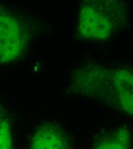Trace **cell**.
I'll return each mask as SVG.
<instances>
[{"label":"cell","instance_id":"6da1fadb","mask_svg":"<svg viewBox=\"0 0 133 149\" xmlns=\"http://www.w3.org/2000/svg\"><path fill=\"white\" fill-rule=\"evenodd\" d=\"M123 7L115 1H87L81 6L77 35L83 39H104L120 29L124 20Z\"/></svg>","mask_w":133,"mask_h":149},{"label":"cell","instance_id":"7a4b0ae2","mask_svg":"<svg viewBox=\"0 0 133 149\" xmlns=\"http://www.w3.org/2000/svg\"><path fill=\"white\" fill-rule=\"evenodd\" d=\"M26 21L0 4V63L13 62L25 54L31 37Z\"/></svg>","mask_w":133,"mask_h":149},{"label":"cell","instance_id":"52a82bcc","mask_svg":"<svg viewBox=\"0 0 133 149\" xmlns=\"http://www.w3.org/2000/svg\"><path fill=\"white\" fill-rule=\"evenodd\" d=\"M10 119L0 103V149H12L13 137Z\"/></svg>","mask_w":133,"mask_h":149},{"label":"cell","instance_id":"277c9868","mask_svg":"<svg viewBox=\"0 0 133 149\" xmlns=\"http://www.w3.org/2000/svg\"><path fill=\"white\" fill-rule=\"evenodd\" d=\"M105 76L107 75L99 66L93 64L83 66L75 72L72 84L81 93L91 95L100 91V87L104 85Z\"/></svg>","mask_w":133,"mask_h":149},{"label":"cell","instance_id":"3957f363","mask_svg":"<svg viewBox=\"0 0 133 149\" xmlns=\"http://www.w3.org/2000/svg\"><path fill=\"white\" fill-rule=\"evenodd\" d=\"M28 149H72V147L68 135L60 126L46 122L36 127Z\"/></svg>","mask_w":133,"mask_h":149},{"label":"cell","instance_id":"5b68a950","mask_svg":"<svg viewBox=\"0 0 133 149\" xmlns=\"http://www.w3.org/2000/svg\"><path fill=\"white\" fill-rule=\"evenodd\" d=\"M113 90L120 107L133 115V72L122 70L116 72L113 78Z\"/></svg>","mask_w":133,"mask_h":149},{"label":"cell","instance_id":"8992f818","mask_svg":"<svg viewBox=\"0 0 133 149\" xmlns=\"http://www.w3.org/2000/svg\"><path fill=\"white\" fill-rule=\"evenodd\" d=\"M125 130L109 134L96 145L95 149H128V136Z\"/></svg>","mask_w":133,"mask_h":149}]
</instances>
